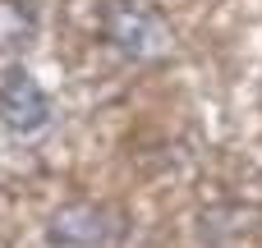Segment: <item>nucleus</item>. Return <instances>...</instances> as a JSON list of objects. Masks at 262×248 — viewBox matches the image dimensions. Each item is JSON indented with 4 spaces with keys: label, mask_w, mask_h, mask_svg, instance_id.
Returning <instances> with one entry per match:
<instances>
[{
    "label": "nucleus",
    "mask_w": 262,
    "mask_h": 248,
    "mask_svg": "<svg viewBox=\"0 0 262 248\" xmlns=\"http://www.w3.org/2000/svg\"><path fill=\"white\" fill-rule=\"evenodd\" d=\"M97 23L124 60H161L175 46L166 18L138 0H97Z\"/></svg>",
    "instance_id": "obj_1"
},
{
    "label": "nucleus",
    "mask_w": 262,
    "mask_h": 248,
    "mask_svg": "<svg viewBox=\"0 0 262 248\" xmlns=\"http://www.w3.org/2000/svg\"><path fill=\"white\" fill-rule=\"evenodd\" d=\"M46 235L60 248H115L124 239V216L101 202H69L51 216Z\"/></svg>",
    "instance_id": "obj_2"
},
{
    "label": "nucleus",
    "mask_w": 262,
    "mask_h": 248,
    "mask_svg": "<svg viewBox=\"0 0 262 248\" xmlns=\"http://www.w3.org/2000/svg\"><path fill=\"white\" fill-rule=\"evenodd\" d=\"M0 124L14 138H32L51 124V97L23 64H9L0 78Z\"/></svg>",
    "instance_id": "obj_3"
}]
</instances>
